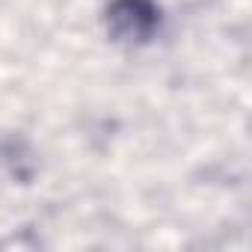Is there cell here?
<instances>
[{
  "mask_svg": "<svg viewBox=\"0 0 252 252\" xmlns=\"http://www.w3.org/2000/svg\"><path fill=\"white\" fill-rule=\"evenodd\" d=\"M160 12L152 0H113L107 9V27L119 42L143 45L155 36Z\"/></svg>",
  "mask_w": 252,
  "mask_h": 252,
  "instance_id": "6da1fadb",
  "label": "cell"
}]
</instances>
